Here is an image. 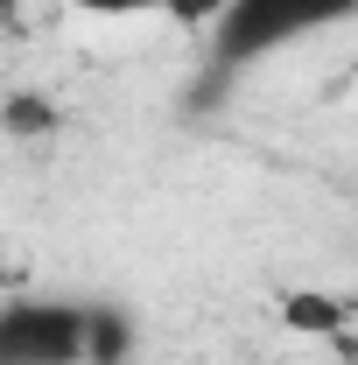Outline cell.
Listing matches in <instances>:
<instances>
[{
	"label": "cell",
	"instance_id": "6da1fadb",
	"mask_svg": "<svg viewBox=\"0 0 358 365\" xmlns=\"http://www.w3.org/2000/svg\"><path fill=\"white\" fill-rule=\"evenodd\" d=\"M344 21H358V0H225V14L211 21V56H204V78L190 91V106L225 98L253 63L281 56L302 36H330Z\"/></svg>",
	"mask_w": 358,
	"mask_h": 365
},
{
	"label": "cell",
	"instance_id": "7a4b0ae2",
	"mask_svg": "<svg viewBox=\"0 0 358 365\" xmlns=\"http://www.w3.org/2000/svg\"><path fill=\"white\" fill-rule=\"evenodd\" d=\"M0 365H85V302L7 295L0 302Z\"/></svg>",
	"mask_w": 358,
	"mask_h": 365
},
{
	"label": "cell",
	"instance_id": "3957f363",
	"mask_svg": "<svg viewBox=\"0 0 358 365\" xmlns=\"http://www.w3.org/2000/svg\"><path fill=\"white\" fill-rule=\"evenodd\" d=\"M281 323H288V330H302V337H323V344H337V337H352V323H358V295L295 288V295H281Z\"/></svg>",
	"mask_w": 358,
	"mask_h": 365
},
{
	"label": "cell",
	"instance_id": "277c9868",
	"mask_svg": "<svg viewBox=\"0 0 358 365\" xmlns=\"http://www.w3.org/2000/svg\"><path fill=\"white\" fill-rule=\"evenodd\" d=\"M85 365H134V317L120 302H85Z\"/></svg>",
	"mask_w": 358,
	"mask_h": 365
},
{
	"label": "cell",
	"instance_id": "5b68a950",
	"mask_svg": "<svg viewBox=\"0 0 358 365\" xmlns=\"http://www.w3.org/2000/svg\"><path fill=\"white\" fill-rule=\"evenodd\" d=\"M56 127H63V113H56V98H43V91H7V98H0V134L49 140Z\"/></svg>",
	"mask_w": 358,
	"mask_h": 365
},
{
	"label": "cell",
	"instance_id": "8992f818",
	"mask_svg": "<svg viewBox=\"0 0 358 365\" xmlns=\"http://www.w3.org/2000/svg\"><path fill=\"white\" fill-rule=\"evenodd\" d=\"M71 14H98V21H127V14H155L169 0H63Z\"/></svg>",
	"mask_w": 358,
	"mask_h": 365
},
{
	"label": "cell",
	"instance_id": "52a82bcc",
	"mask_svg": "<svg viewBox=\"0 0 358 365\" xmlns=\"http://www.w3.org/2000/svg\"><path fill=\"white\" fill-rule=\"evenodd\" d=\"M162 14H169V21H183V29H211V21L225 14V0H169Z\"/></svg>",
	"mask_w": 358,
	"mask_h": 365
},
{
	"label": "cell",
	"instance_id": "ba28073f",
	"mask_svg": "<svg viewBox=\"0 0 358 365\" xmlns=\"http://www.w3.org/2000/svg\"><path fill=\"white\" fill-rule=\"evenodd\" d=\"M352 78H358V56H352Z\"/></svg>",
	"mask_w": 358,
	"mask_h": 365
},
{
	"label": "cell",
	"instance_id": "9c48e42d",
	"mask_svg": "<svg viewBox=\"0 0 358 365\" xmlns=\"http://www.w3.org/2000/svg\"><path fill=\"white\" fill-rule=\"evenodd\" d=\"M0 281H14V274H0Z\"/></svg>",
	"mask_w": 358,
	"mask_h": 365
}]
</instances>
